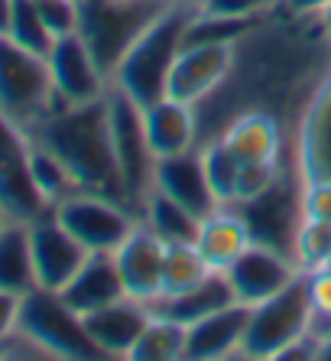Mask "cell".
Masks as SVG:
<instances>
[{
  "label": "cell",
  "mask_w": 331,
  "mask_h": 361,
  "mask_svg": "<svg viewBox=\"0 0 331 361\" xmlns=\"http://www.w3.org/2000/svg\"><path fill=\"white\" fill-rule=\"evenodd\" d=\"M331 72V36L318 13H296L286 4L260 17L234 42V66L215 94L195 104L199 147L244 111L273 114L296 130L312 92Z\"/></svg>",
  "instance_id": "1"
},
{
  "label": "cell",
  "mask_w": 331,
  "mask_h": 361,
  "mask_svg": "<svg viewBox=\"0 0 331 361\" xmlns=\"http://www.w3.org/2000/svg\"><path fill=\"white\" fill-rule=\"evenodd\" d=\"M30 134L65 163L78 189H92V192H104L124 202L108 98L88 101V104H58Z\"/></svg>",
  "instance_id": "2"
},
{
  "label": "cell",
  "mask_w": 331,
  "mask_h": 361,
  "mask_svg": "<svg viewBox=\"0 0 331 361\" xmlns=\"http://www.w3.org/2000/svg\"><path fill=\"white\" fill-rule=\"evenodd\" d=\"M192 13H195V7L173 0L146 26V33L127 49L124 59L117 62L114 75H111V88L124 92L140 108H149L153 101L166 98L173 66L179 59V52L185 49V26H189Z\"/></svg>",
  "instance_id": "3"
},
{
  "label": "cell",
  "mask_w": 331,
  "mask_h": 361,
  "mask_svg": "<svg viewBox=\"0 0 331 361\" xmlns=\"http://www.w3.org/2000/svg\"><path fill=\"white\" fill-rule=\"evenodd\" d=\"M169 4L173 0H78L75 33L85 39L98 66L114 75L117 62Z\"/></svg>",
  "instance_id": "4"
},
{
  "label": "cell",
  "mask_w": 331,
  "mask_h": 361,
  "mask_svg": "<svg viewBox=\"0 0 331 361\" xmlns=\"http://www.w3.org/2000/svg\"><path fill=\"white\" fill-rule=\"evenodd\" d=\"M308 332H312V300H308L306 274H299L292 283L282 286L280 293L250 306L240 358H282Z\"/></svg>",
  "instance_id": "5"
},
{
  "label": "cell",
  "mask_w": 331,
  "mask_h": 361,
  "mask_svg": "<svg viewBox=\"0 0 331 361\" xmlns=\"http://www.w3.org/2000/svg\"><path fill=\"white\" fill-rule=\"evenodd\" d=\"M17 329L42 352V358H65V361H85V358H104L98 345L92 342L85 316L62 300L58 290H30L20 296V322Z\"/></svg>",
  "instance_id": "6"
},
{
  "label": "cell",
  "mask_w": 331,
  "mask_h": 361,
  "mask_svg": "<svg viewBox=\"0 0 331 361\" xmlns=\"http://www.w3.org/2000/svg\"><path fill=\"white\" fill-rule=\"evenodd\" d=\"M62 101L49 75L46 56L23 49L10 36H0V114L33 130Z\"/></svg>",
  "instance_id": "7"
},
{
  "label": "cell",
  "mask_w": 331,
  "mask_h": 361,
  "mask_svg": "<svg viewBox=\"0 0 331 361\" xmlns=\"http://www.w3.org/2000/svg\"><path fill=\"white\" fill-rule=\"evenodd\" d=\"M302 195H306V179L296 166V157H286L280 176L266 185L263 192H257L254 199L234 202V209L240 212V219L247 221L250 238L266 247H276V251L289 254L292 257V241H296V231L306 219V205H302Z\"/></svg>",
  "instance_id": "8"
},
{
  "label": "cell",
  "mask_w": 331,
  "mask_h": 361,
  "mask_svg": "<svg viewBox=\"0 0 331 361\" xmlns=\"http://www.w3.org/2000/svg\"><path fill=\"white\" fill-rule=\"evenodd\" d=\"M52 215L88 254H114L140 221L130 205L92 189H75L72 195L52 205Z\"/></svg>",
  "instance_id": "9"
},
{
  "label": "cell",
  "mask_w": 331,
  "mask_h": 361,
  "mask_svg": "<svg viewBox=\"0 0 331 361\" xmlns=\"http://www.w3.org/2000/svg\"><path fill=\"white\" fill-rule=\"evenodd\" d=\"M108 114L117 169H120V185H124V202L133 209V215H140L146 195L153 192V169H156V157L149 150L146 127H143V108L127 98L124 92L111 88Z\"/></svg>",
  "instance_id": "10"
},
{
  "label": "cell",
  "mask_w": 331,
  "mask_h": 361,
  "mask_svg": "<svg viewBox=\"0 0 331 361\" xmlns=\"http://www.w3.org/2000/svg\"><path fill=\"white\" fill-rule=\"evenodd\" d=\"M0 209L10 221H33L49 212L33 179V134L0 114Z\"/></svg>",
  "instance_id": "11"
},
{
  "label": "cell",
  "mask_w": 331,
  "mask_h": 361,
  "mask_svg": "<svg viewBox=\"0 0 331 361\" xmlns=\"http://www.w3.org/2000/svg\"><path fill=\"white\" fill-rule=\"evenodd\" d=\"M46 62H49V75L62 104H88V101L108 98L111 75L98 66V59L78 33L58 36Z\"/></svg>",
  "instance_id": "12"
},
{
  "label": "cell",
  "mask_w": 331,
  "mask_h": 361,
  "mask_svg": "<svg viewBox=\"0 0 331 361\" xmlns=\"http://www.w3.org/2000/svg\"><path fill=\"white\" fill-rule=\"evenodd\" d=\"M292 157L306 183H331V72L312 92L292 130Z\"/></svg>",
  "instance_id": "13"
},
{
  "label": "cell",
  "mask_w": 331,
  "mask_h": 361,
  "mask_svg": "<svg viewBox=\"0 0 331 361\" xmlns=\"http://www.w3.org/2000/svg\"><path fill=\"white\" fill-rule=\"evenodd\" d=\"M234 66L231 42H195L179 52V59L169 75V98H179L185 104H201L208 94H215Z\"/></svg>",
  "instance_id": "14"
},
{
  "label": "cell",
  "mask_w": 331,
  "mask_h": 361,
  "mask_svg": "<svg viewBox=\"0 0 331 361\" xmlns=\"http://www.w3.org/2000/svg\"><path fill=\"white\" fill-rule=\"evenodd\" d=\"M30 247H33L36 283L42 290H62L88 257V251L68 235V228L52 215V209L30 221Z\"/></svg>",
  "instance_id": "15"
},
{
  "label": "cell",
  "mask_w": 331,
  "mask_h": 361,
  "mask_svg": "<svg viewBox=\"0 0 331 361\" xmlns=\"http://www.w3.org/2000/svg\"><path fill=\"white\" fill-rule=\"evenodd\" d=\"M163 261L166 241L143 221L133 225L127 241L114 251V264L124 283V293L140 302H153L163 293Z\"/></svg>",
  "instance_id": "16"
},
{
  "label": "cell",
  "mask_w": 331,
  "mask_h": 361,
  "mask_svg": "<svg viewBox=\"0 0 331 361\" xmlns=\"http://www.w3.org/2000/svg\"><path fill=\"white\" fill-rule=\"evenodd\" d=\"M224 274H227V280H231L237 302H244V306H257L260 300L280 293L286 283H292L302 270L296 267V261H292L289 254H282V251H276V247H266V244L254 241L247 251L231 264V267L224 270Z\"/></svg>",
  "instance_id": "17"
},
{
  "label": "cell",
  "mask_w": 331,
  "mask_h": 361,
  "mask_svg": "<svg viewBox=\"0 0 331 361\" xmlns=\"http://www.w3.org/2000/svg\"><path fill=\"white\" fill-rule=\"evenodd\" d=\"M153 189L175 199L189 212H195L199 219H205L218 209L215 189L208 183L205 160H201L199 147L185 153H173V157H159L156 169H153Z\"/></svg>",
  "instance_id": "18"
},
{
  "label": "cell",
  "mask_w": 331,
  "mask_h": 361,
  "mask_svg": "<svg viewBox=\"0 0 331 361\" xmlns=\"http://www.w3.org/2000/svg\"><path fill=\"white\" fill-rule=\"evenodd\" d=\"M149 319H153L149 302H140L133 296H120V300L88 312L85 316V329H88V336H92V342L98 345V352L104 358H130L133 345L143 336Z\"/></svg>",
  "instance_id": "19"
},
{
  "label": "cell",
  "mask_w": 331,
  "mask_h": 361,
  "mask_svg": "<svg viewBox=\"0 0 331 361\" xmlns=\"http://www.w3.org/2000/svg\"><path fill=\"white\" fill-rule=\"evenodd\" d=\"M250 306L234 302L227 310L205 316L185 329V358L189 361H221L240 358V345L247 332Z\"/></svg>",
  "instance_id": "20"
},
{
  "label": "cell",
  "mask_w": 331,
  "mask_h": 361,
  "mask_svg": "<svg viewBox=\"0 0 331 361\" xmlns=\"http://www.w3.org/2000/svg\"><path fill=\"white\" fill-rule=\"evenodd\" d=\"M143 127L153 157H173L199 147V114L192 104L179 98H159L149 108H143Z\"/></svg>",
  "instance_id": "21"
},
{
  "label": "cell",
  "mask_w": 331,
  "mask_h": 361,
  "mask_svg": "<svg viewBox=\"0 0 331 361\" xmlns=\"http://www.w3.org/2000/svg\"><path fill=\"white\" fill-rule=\"evenodd\" d=\"M250 244H254L250 228L234 205H218L211 215L201 219L199 235H195V247L205 257V264L211 270H221V274L247 251Z\"/></svg>",
  "instance_id": "22"
},
{
  "label": "cell",
  "mask_w": 331,
  "mask_h": 361,
  "mask_svg": "<svg viewBox=\"0 0 331 361\" xmlns=\"http://www.w3.org/2000/svg\"><path fill=\"white\" fill-rule=\"evenodd\" d=\"M234 302H237V296H234V286H231V280H227V274L211 270L201 283L189 286L182 293L159 296L156 302H149V310L156 312V316H166V319L182 322V326L189 329L192 322L205 319V316H215V312L227 310Z\"/></svg>",
  "instance_id": "23"
},
{
  "label": "cell",
  "mask_w": 331,
  "mask_h": 361,
  "mask_svg": "<svg viewBox=\"0 0 331 361\" xmlns=\"http://www.w3.org/2000/svg\"><path fill=\"white\" fill-rule=\"evenodd\" d=\"M58 293H62V300H65L78 316H88V312L127 296L124 283H120V274H117L114 254H88L85 264L78 267V274H75Z\"/></svg>",
  "instance_id": "24"
},
{
  "label": "cell",
  "mask_w": 331,
  "mask_h": 361,
  "mask_svg": "<svg viewBox=\"0 0 331 361\" xmlns=\"http://www.w3.org/2000/svg\"><path fill=\"white\" fill-rule=\"evenodd\" d=\"M33 247H30V221H10L0 228V290L26 296L36 290Z\"/></svg>",
  "instance_id": "25"
},
{
  "label": "cell",
  "mask_w": 331,
  "mask_h": 361,
  "mask_svg": "<svg viewBox=\"0 0 331 361\" xmlns=\"http://www.w3.org/2000/svg\"><path fill=\"white\" fill-rule=\"evenodd\" d=\"M137 219L146 228H153L166 244H195V235H199V225H201V219L195 212H189L175 199L163 195L159 189H153L146 195Z\"/></svg>",
  "instance_id": "26"
},
{
  "label": "cell",
  "mask_w": 331,
  "mask_h": 361,
  "mask_svg": "<svg viewBox=\"0 0 331 361\" xmlns=\"http://www.w3.org/2000/svg\"><path fill=\"white\" fill-rule=\"evenodd\" d=\"M179 358H185V326L153 312V319L146 322L143 336L133 345L130 361H179Z\"/></svg>",
  "instance_id": "27"
},
{
  "label": "cell",
  "mask_w": 331,
  "mask_h": 361,
  "mask_svg": "<svg viewBox=\"0 0 331 361\" xmlns=\"http://www.w3.org/2000/svg\"><path fill=\"white\" fill-rule=\"evenodd\" d=\"M211 274V267L205 264V257L199 254L195 244H166V261H163V293L173 296L182 293L189 286L201 283ZM156 302V300H153Z\"/></svg>",
  "instance_id": "28"
},
{
  "label": "cell",
  "mask_w": 331,
  "mask_h": 361,
  "mask_svg": "<svg viewBox=\"0 0 331 361\" xmlns=\"http://www.w3.org/2000/svg\"><path fill=\"white\" fill-rule=\"evenodd\" d=\"M205 160L208 183L215 189L218 205H234L237 202V183H240V160L227 150L224 140H208L199 147Z\"/></svg>",
  "instance_id": "29"
},
{
  "label": "cell",
  "mask_w": 331,
  "mask_h": 361,
  "mask_svg": "<svg viewBox=\"0 0 331 361\" xmlns=\"http://www.w3.org/2000/svg\"><path fill=\"white\" fill-rule=\"evenodd\" d=\"M292 261L302 274L331 267V221L306 215L292 241Z\"/></svg>",
  "instance_id": "30"
},
{
  "label": "cell",
  "mask_w": 331,
  "mask_h": 361,
  "mask_svg": "<svg viewBox=\"0 0 331 361\" xmlns=\"http://www.w3.org/2000/svg\"><path fill=\"white\" fill-rule=\"evenodd\" d=\"M7 36L17 42V46L36 52V56H49L52 42H56L52 30L46 26L39 7H36V0H13V17H10Z\"/></svg>",
  "instance_id": "31"
},
{
  "label": "cell",
  "mask_w": 331,
  "mask_h": 361,
  "mask_svg": "<svg viewBox=\"0 0 331 361\" xmlns=\"http://www.w3.org/2000/svg\"><path fill=\"white\" fill-rule=\"evenodd\" d=\"M33 179H36V189L42 192V199L49 202V209L78 189L75 179H72V173L65 169V163L36 140H33Z\"/></svg>",
  "instance_id": "32"
},
{
  "label": "cell",
  "mask_w": 331,
  "mask_h": 361,
  "mask_svg": "<svg viewBox=\"0 0 331 361\" xmlns=\"http://www.w3.org/2000/svg\"><path fill=\"white\" fill-rule=\"evenodd\" d=\"M308 300H312V332L318 338L331 336V267L306 274Z\"/></svg>",
  "instance_id": "33"
},
{
  "label": "cell",
  "mask_w": 331,
  "mask_h": 361,
  "mask_svg": "<svg viewBox=\"0 0 331 361\" xmlns=\"http://www.w3.org/2000/svg\"><path fill=\"white\" fill-rule=\"evenodd\" d=\"M36 7L56 39L78 30V0H36Z\"/></svg>",
  "instance_id": "34"
},
{
  "label": "cell",
  "mask_w": 331,
  "mask_h": 361,
  "mask_svg": "<svg viewBox=\"0 0 331 361\" xmlns=\"http://www.w3.org/2000/svg\"><path fill=\"white\" fill-rule=\"evenodd\" d=\"M286 0H208L205 13H221V17H244V20H257L266 17L270 10L282 7Z\"/></svg>",
  "instance_id": "35"
},
{
  "label": "cell",
  "mask_w": 331,
  "mask_h": 361,
  "mask_svg": "<svg viewBox=\"0 0 331 361\" xmlns=\"http://www.w3.org/2000/svg\"><path fill=\"white\" fill-rule=\"evenodd\" d=\"M302 205H306V215L331 221V183H306Z\"/></svg>",
  "instance_id": "36"
},
{
  "label": "cell",
  "mask_w": 331,
  "mask_h": 361,
  "mask_svg": "<svg viewBox=\"0 0 331 361\" xmlns=\"http://www.w3.org/2000/svg\"><path fill=\"white\" fill-rule=\"evenodd\" d=\"M17 322H20V296L0 290V345L17 332Z\"/></svg>",
  "instance_id": "37"
},
{
  "label": "cell",
  "mask_w": 331,
  "mask_h": 361,
  "mask_svg": "<svg viewBox=\"0 0 331 361\" xmlns=\"http://www.w3.org/2000/svg\"><path fill=\"white\" fill-rule=\"evenodd\" d=\"M331 0H286V7L296 13H322Z\"/></svg>",
  "instance_id": "38"
},
{
  "label": "cell",
  "mask_w": 331,
  "mask_h": 361,
  "mask_svg": "<svg viewBox=\"0 0 331 361\" xmlns=\"http://www.w3.org/2000/svg\"><path fill=\"white\" fill-rule=\"evenodd\" d=\"M10 17H13V0H0V36H7Z\"/></svg>",
  "instance_id": "39"
},
{
  "label": "cell",
  "mask_w": 331,
  "mask_h": 361,
  "mask_svg": "<svg viewBox=\"0 0 331 361\" xmlns=\"http://www.w3.org/2000/svg\"><path fill=\"white\" fill-rule=\"evenodd\" d=\"M318 17H322V23H325V33L331 36V4H328V7L322 10V13H318Z\"/></svg>",
  "instance_id": "40"
},
{
  "label": "cell",
  "mask_w": 331,
  "mask_h": 361,
  "mask_svg": "<svg viewBox=\"0 0 331 361\" xmlns=\"http://www.w3.org/2000/svg\"><path fill=\"white\" fill-rule=\"evenodd\" d=\"M182 4H189V7H195V10H201L208 4V0H182Z\"/></svg>",
  "instance_id": "41"
},
{
  "label": "cell",
  "mask_w": 331,
  "mask_h": 361,
  "mask_svg": "<svg viewBox=\"0 0 331 361\" xmlns=\"http://www.w3.org/2000/svg\"><path fill=\"white\" fill-rule=\"evenodd\" d=\"M7 225V215H4V209H0V228Z\"/></svg>",
  "instance_id": "42"
}]
</instances>
